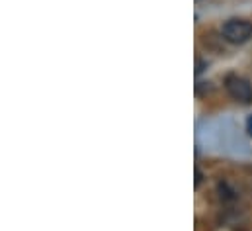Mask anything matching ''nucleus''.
I'll return each instance as SVG.
<instances>
[{"instance_id": "nucleus-5", "label": "nucleus", "mask_w": 252, "mask_h": 231, "mask_svg": "<svg viewBox=\"0 0 252 231\" xmlns=\"http://www.w3.org/2000/svg\"><path fill=\"white\" fill-rule=\"evenodd\" d=\"M247 131H249V135H252V116L247 119Z\"/></svg>"}, {"instance_id": "nucleus-2", "label": "nucleus", "mask_w": 252, "mask_h": 231, "mask_svg": "<svg viewBox=\"0 0 252 231\" xmlns=\"http://www.w3.org/2000/svg\"><path fill=\"white\" fill-rule=\"evenodd\" d=\"M225 90L235 102L252 104V84L247 78H243L239 75H229L225 78Z\"/></svg>"}, {"instance_id": "nucleus-4", "label": "nucleus", "mask_w": 252, "mask_h": 231, "mask_svg": "<svg viewBox=\"0 0 252 231\" xmlns=\"http://www.w3.org/2000/svg\"><path fill=\"white\" fill-rule=\"evenodd\" d=\"M201 180H203V174H201V171H199V169H195V180H193V186L197 188V186L201 184Z\"/></svg>"}, {"instance_id": "nucleus-3", "label": "nucleus", "mask_w": 252, "mask_h": 231, "mask_svg": "<svg viewBox=\"0 0 252 231\" xmlns=\"http://www.w3.org/2000/svg\"><path fill=\"white\" fill-rule=\"evenodd\" d=\"M205 67H207V63L203 61V59H195V77H199L203 71H205Z\"/></svg>"}, {"instance_id": "nucleus-1", "label": "nucleus", "mask_w": 252, "mask_h": 231, "mask_svg": "<svg viewBox=\"0 0 252 231\" xmlns=\"http://www.w3.org/2000/svg\"><path fill=\"white\" fill-rule=\"evenodd\" d=\"M221 36L225 41L229 43H247L252 38V22L249 20H241V18H231L223 24L221 28Z\"/></svg>"}]
</instances>
